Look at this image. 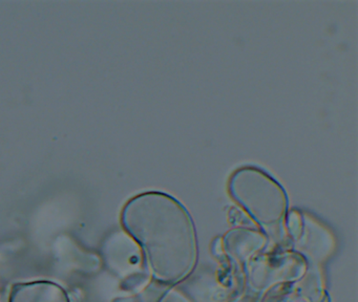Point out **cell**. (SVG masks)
Returning a JSON list of instances; mask_svg holds the SVG:
<instances>
[{
	"mask_svg": "<svg viewBox=\"0 0 358 302\" xmlns=\"http://www.w3.org/2000/svg\"><path fill=\"white\" fill-rule=\"evenodd\" d=\"M123 224L145 247L161 278L175 280L192 270L196 259L194 224L185 208L162 192H146L131 199Z\"/></svg>",
	"mask_w": 358,
	"mask_h": 302,
	"instance_id": "obj_1",
	"label": "cell"
},
{
	"mask_svg": "<svg viewBox=\"0 0 358 302\" xmlns=\"http://www.w3.org/2000/svg\"><path fill=\"white\" fill-rule=\"evenodd\" d=\"M229 192L263 228L276 231L284 224L288 207L286 193L259 168L246 166L236 169L230 176Z\"/></svg>",
	"mask_w": 358,
	"mask_h": 302,
	"instance_id": "obj_2",
	"label": "cell"
}]
</instances>
